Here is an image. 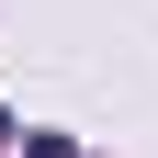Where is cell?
<instances>
[{
    "instance_id": "cell-1",
    "label": "cell",
    "mask_w": 158,
    "mask_h": 158,
    "mask_svg": "<svg viewBox=\"0 0 158 158\" xmlns=\"http://www.w3.org/2000/svg\"><path fill=\"white\" fill-rule=\"evenodd\" d=\"M23 158H79V135H56V124H34V135H23Z\"/></svg>"
},
{
    "instance_id": "cell-2",
    "label": "cell",
    "mask_w": 158,
    "mask_h": 158,
    "mask_svg": "<svg viewBox=\"0 0 158 158\" xmlns=\"http://www.w3.org/2000/svg\"><path fill=\"white\" fill-rule=\"evenodd\" d=\"M11 135H23V124H11V113H0V147H11Z\"/></svg>"
}]
</instances>
